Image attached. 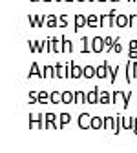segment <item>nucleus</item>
I'll return each instance as SVG.
<instances>
[{"mask_svg": "<svg viewBox=\"0 0 137 153\" xmlns=\"http://www.w3.org/2000/svg\"><path fill=\"white\" fill-rule=\"evenodd\" d=\"M93 49H95V51L101 49V40H95V42H93Z\"/></svg>", "mask_w": 137, "mask_h": 153, "instance_id": "obj_1", "label": "nucleus"}, {"mask_svg": "<svg viewBox=\"0 0 137 153\" xmlns=\"http://www.w3.org/2000/svg\"><path fill=\"white\" fill-rule=\"evenodd\" d=\"M81 24H84V20H82V16H77V26H81Z\"/></svg>", "mask_w": 137, "mask_h": 153, "instance_id": "obj_2", "label": "nucleus"}]
</instances>
